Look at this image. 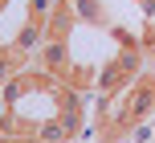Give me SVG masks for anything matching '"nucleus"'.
<instances>
[{
  "label": "nucleus",
  "instance_id": "1",
  "mask_svg": "<svg viewBox=\"0 0 155 143\" xmlns=\"http://www.w3.org/2000/svg\"><path fill=\"white\" fill-rule=\"evenodd\" d=\"M33 62H37L45 74H53V78H65V74H70V65H74L70 41H65V37H49V33H45V45L33 53Z\"/></svg>",
  "mask_w": 155,
  "mask_h": 143
},
{
  "label": "nucleus",
  "instance_id": "2",
  "mask_svg": "<svg viewBox=\"0 0 155 143\" xmlns=\"http://www.w3.org/2000/svg\"><path fill=\"white\" fill-rule=\"evenodd\" d=\"M127 111H131V119H147L155 111V74H139V78L131 82V94H127Z\"/></svg>",
  "mask_w": 155,
  "mask_h": 143
},
{
  "label": "nucleus",
  "instance_id": "3",
  "mask_svg": "<svg viewBox=\"0 0 155 143\" xmlns=\"http://www.w3.org/2000/svg\"><path fill=\"white\" fill-rule=\"evenodd\" d=\"M70 135H74V127L65 123V115H49V119L33 123V139H41V143H65Z\"/></svg>",
  "mask_w": 155,
  "mask_h": 143
},
{
  "label": "nucleus",
  "instance_id": "4",
  "mask_svg": "<svg viewBox=\"0 0 155 143\" xmlns=\"http://www.w3.org/2000/svg\"><path fill=\"white\" fill-rule=\"evenodd\" d=\"M41 45H45V25H37V21H29V25H25V29L12 37V49L25 57V62H29V57L37 53Z\"/></svg>",
  "mask_w": 155,
  "mask_h": 143
},
{
  "label": "nucleus",
  "instance_id": "5",
  "mask_svg": "<svg viewBox=\"0 0 155 143\" xmlns=\"http://www.w3.org/2000/svg\"><path fill=\"white\" fill-rule=\"evenodd\" d=\"M70 8L78 12V21H102V4L98 0H70Z\"/></svg>",
  "mask_w": 155,
  "mask_h": 143
},
{
  "label": "nucleus",
  "instance_id": "6",
  "mask_svg": "<svg viewBox=\"0 0 155 143\" xmlns=\"http://www.w3.org/2000/svg\"><path fill=\"white\" fill-rule=\"evenodd\" d=\"M8 111H12V106H8V98H4V90H0V119H8Z\"/></svg>",
  "mask_w": 155,
  "mask_h": 143
},
{
  "label": "nucleus",
  "instance_id": "7",
  "mask_svg": "<svg viewBox=\"0 0 155 143\" xmlns=\"http://www.w3.org/2000/svg\"><path fill=\"white\" fill-rule=\"evenodd\" d=\"M33 143H41V139H33Z\"/></svg>",
  "mask_w": 155,
  "mask_h": 143
}]
</instances>
